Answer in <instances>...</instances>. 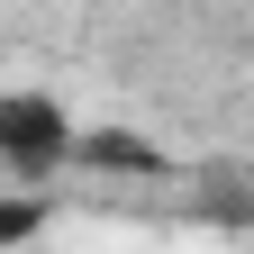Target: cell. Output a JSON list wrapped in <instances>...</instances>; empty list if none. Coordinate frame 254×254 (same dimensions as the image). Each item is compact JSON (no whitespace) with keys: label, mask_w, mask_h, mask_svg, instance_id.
<instances>
[{"label":"cell","mask_w":254,"mask_h":254,"mask_svg":"<svg viewBox=\"0 0 254 254\" xmlns=\"http://www.w3.org/2000/svg\"><path fill=\"white\" fill-rule=\"evenodd\" d=\"M0 154H9L18 173L55 164V154H73V127H64L55 100H0Z\"/></svg>","instance_id":"6da1fadb"}]
</instances>
